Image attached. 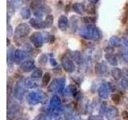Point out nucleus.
Returning a JSON list of instances; mask_svg holds the SVG:
<instances>
[{
    "instance_id": "f257e3e1",
    "label": "nucleus",
    "mask_w": 128,
    "mask_h": 120,
    "mask_svg": "<svg viewBox=\"0 0 128 120\" xmlns=\"http://www.w3.org/2000/svg\"><path fill=\"white\" fill-rule=\"evenodd\" d=\"M78 34L84 38L90 40H98L100 38V32L98 28L94 25H86L82 26L78 30Z\"/></svg>"
},
{
    "instance_id": "f03ea898",
    "label": "nucleus",
    "mask_w": 128,
    "mask_h": 120,
    "mask_svg": "<svg viewBox=\"0 0 128 120\" xmlns=\"http://www.w3.org/2000/svg\"><path fill=\"white\" fill-rule=\"evenodd\" d=\"M30 31V28L27 23H21L17 26L14 30V41L18 46L22 45L24 42V39L26 36L29 34Z\"/></svg>"
},
{
    "instance_id": "7ed1b4c3",
    "label": "nucleus",
    "mask_w": 128,
    "mask_h": 120,
    "mask_svg": "<svg viewBox=\"0 0 128 120\" xmlns=\"http://www.w3.org/2000/svg\"><path fill=\"white\" fill-rule=\"evenodd\" d=\"M65 82L66 80L63 78H56L53 80V82L49 86V90L51 92H58V93H62L64 90V86H65Z\"/></svg>"
},
{
    "instance_id": "20e7f679",
    "label": "nucleus",
    "mask_w": 128,
    "mask_h": 120,
    "mask_svg": "<svg viewBox=\"0 0 128 120\" xmlns=\"http://www.w3.org/2000/svg\"><path fill=\"white\" fill-rule=\"evenodd\" d=\"M45 94L43 93L42 90H36V91H32L28 94L27 100L30 104L32 105H35L40 102H42V100L44 98Z\"/></svg>"
},
{
    "instance_id": "39448f33",
    "label": "nucleus",
    "mask_w": 128,
    "mask_h": 120,
    "mask_svg": "<svg viewBox=\"0 0 128 120\" xmlns=\"http://www.w3.org/2000/svg\"><path fill=\"white\" fill-rule=\"evenodd\" d=\"M61 63L63 69L68 73H71L75 70V65L74 62L67 56H63L61 58Z\"/></svg>"
},
{
    "instance_id": "423d86ee",
    "label": "nucleus",
    "mask_w": 128,
    "mask_h": 120,
    "mask_svg": "<svg viewBox=\"0 0 128 120\" xmlns=\"http://www.w3.org/2000/svg\"><path fill=\"white\" fill-rule=\"evenodd\" d=\"M30 39L32 44L37 48L41 47L44 42L43 36L41 33H39V32H34V33L30 35Z\"/></svg>"
},
{
    "instance_id": "0eeeda50",
    "label": "nucleus",
    "mask_w": 128,
    "mask_h": 120,
    "mask_svg": "<svg viewBox=\"0 0 128 120\" xmlns=\"http://www.w3.org/2000/svg\"><path fill=\"white\" fill-rule=\"evenodd\" d=\"M107 65L106 63L102 61V62H98L96 64L95 66V72L96 74L99 76H104L106 73H107Z\"/></svg>"
},
{
    "instance_id": "6e6552de",
    "label": "nucleus",
    "mask_w": 128,
    "mask_h": 120,
    "mask_svg": "<svg viewBox=\"0 0 128 120\" xmlns=\"http://www.w3.org/2000/svg\"><path fill=\"white\" fill-rule=\"evenodd\" d=\"M50 11V9L46 5L42 7H40V8H38V9L34 10L33 13H34V15L36 18L42 19V18L43 17V16L45 14H46L47 13H49Z\"/></svg>"
},
{
    "instance_id": "1a4fd4ad",
    "label": "nucleus",
    "mask_w": 128,
    "mask_h": 120,
    "mask_svg": "<svg viewBox=\"0 0 128 120\" xmlns=\"http://www.w3.org/2000/svg\"><path fill=\"white\" fill-rule=\"evenodd\" d=\"M110 92V87L108 86L107 84H102L98 88V95L102 99H106L108 98Z\"/></svg>"
},
{
    "instance_id": "9d476101",
    "label": "nucleus",
    "mask_w": 128,
    "mask_h": 120,
    "mask_svg": "<svg viewBox=\"0 0 128 120\" xmlns=\"http://www.w3.org/2000/svg\"><path fill=\"white\" fill-rule=\"evenodd\" d=\"M21 69L22 71L24 72H29V71H31L34 69L35 67V64H34V60H26V61L23 62L22 64H21Z\"/></svg>"
},
{
    "instance_id": "9b49d317",
    "label": "nucleus",
    "mask_w": 128,
    "mask_h": 120,
    "mask_svg": "<svg viewBox=\"0 0 128 120\" xmlns=\"http://www.w3.org/2000/svg\"><path fill=\"white\" fill-rule=\"evenodd\" d=\"M118 114V110L115 106H110L107 108L106 111V116L108 119H113L115 117H117Z\"/></svg>"
},
{
    "instance_id": "f8f14e48",
    "label": "nucleus",
    "mask_w": 128,
    "mask_h": 120,
    "mask_svg": "<svg viewBox=\"0 0 128 120\" xmlns=\"http://www.w3.org/2000/svg\"><path fill=\"white\" fill-rule=\"evenodd\" d=\"M30 24L32 27L35 29H43L44 28V23L41 18H33L30 20Z\"/></svg>"
},
{
    "instance_id": "ddd939ff",
    "label": "nucleus",
    "mask_w": 128,
    "mask_h": 120,
    "mask_svg": "<svg viewBox=\"0 0 128 120\" xmlns=\"http://www.w3.org/2000/svg\"><path fill=\"white\" fill-rule=\"evenodd\" d=\"M58 26L61 30L64 31L67 29L68 26V19L65 15H61L58 19Z\"/></svg>"
},
{
    "instance_id": "4468645a",
    "label": "nucleus",
    "mask_w": 128,
    "mask_h": 120,
    "mask_svg": "<svg viewBox=\"0 0 128 120\" xmlns=\"http://www.w3.org/2000/svg\"><path fill=\"white\" fill-rule=\"evenodd\" d=\"M24 86L25 87L28 88V89H33V88H36L38 87V83L36 82L35 79L33 78L32 77L30 78H26L24 79Z\"/></svg>"
},
{
    "instance_id": "2eb2a0df",
    "label": "nucleus",
    "mask_w": 128,
    "mask_h": 120,
    "mask_svg": "<svg viewBox=\"0 0 128 120\" xmlns=\"http://www.w3.org/2000/svg\"><path fill=\"white\" fill-rule=\"evenodd\" d=\"M120 86L123 89H128V70L125 69L122 70V76L120 81Z\"/></svg>"
},
{
    "instance_id": "dca6fc26",
    "label": "nucleus",
    "mask_w": 128,
    "mask_h": 120,
    "mask_svg": "<svg viewBox=\"0 0 128 120\" xmlns=\"http://www.w3.org/2000/svg\"><path fill=\"white\" fill-rule=\"evenodd\" d=\"M26 57V54L25 51H23L22 50H16L14 52V60L15 62H20L22 60H24Z\"/></svg>"
},
{
    "instance_id": "f3484780",
    "label": "nucleus",
    "mask_w": 128,
    "mask_h": 120,
    "mask_svg": "<svg viewBox=\"0 0 128 120\" xmlns=\"http://www.w3.org/2000/svg\"><path fill=\"white\" fill-rule=\"evenodd\" d=\"M18 106H14L11 109H8V112H7V116H10V114H12V117L10 118L11 119L16 120L17 118H19L20 115V112H19V109L18 108Z\"/></svg>"
},
{
    "instance_id": "a211bd4d",
    "label": "nucleus",
    "mask_w": 128,
    "mask_h": 120,
    "mask_svg": "<svg viewBox=\"0 0 128 120\" xmlns=\"http://www.w3.org/2000/svg\"><path fill=\"white\" fill-rule=\"evenodd\" d=\"M44 6H46V0H33L30 2V8L33 11Z\"/></svg>"
},
{
    "instance_id": "6ab92c4d",
    "label": "nucleus",
    "mask_w": 128,
    "mask_h": 120,
    "mask_svg": "<svg viewBox=\"0 0 128 120\" xmlns=\"http://www.w3.org/2000/svg\"><path fill=\"white\" fill-rule=\"evenodd\" d=\"M105 57H106V61L109 62L110 65H111V66H116L118 64L117 58H116V56L114 54H112V53H107V54H106Z\"/></svg>"
},
{
    "instance_id": "aec40b11",
    "label": "nucleus",
    "mask_w": 128,
    "mask_h": 120,
    "mask_svg": "<svg viewBox=\"0 0 128 120\" xmlns=\"http://www.w3.org/2000/svg\"><path fill=\"white\" fill-rule=\"evenodd\" d=\"M72 9L78 14H82L84 12H85V6H84V5L82 3L75 2L74 5L72 6Z\"/></svg>"
},
{
    "instance_id": "412c9836",
    "label": "nucleus",
    "mask_w": 128,
    "mask_h": 120,
    "mask_svg": "<svg viewBox=\"0 0 128 120\" xmlns=\"http://www.w3.org/2000/svg\"><path fill=\"white\" fill-rule=\"evenodd\" d=\"M50 106L54 109H58L61 106V98L58 95H54L50 99Z\"/></svg>"
},
{
    "instance_id": "4be33fe9",
    "label": "nucleus",
    "mask_w": 128,
    "mask_h": 120,
    "mask_svg": "<svg viewBox=\"0 0 128 120\" xmlns=\"http://www.w3.org/2000/svg\"><path fill=\"white\" fill-rule=\"evenodd\" d=\"M111 75L115 80H119L121 79L122 76V71L119 69V68H114L111 70Z\"/></svg>"
},
{
    "instance_id": "5701e85b",
    "label": "nucleus",
    "mask_w": 128,
    "mask_h": 120,
    "mask_svg": "<svg viewBox=\"0 0 128 120\" xmlns=\"http://www.w3.org/2000/svg\"><path fill=\"white\" fill-rule=\"evenodd\" d=\"M110 44L114 47H118L122 45V39H120L117 36H113L110 38Z\"/></svg>"
},
{
    "instance_id": "b1692460",
    "label": "nucleus",
    "mask_w": 128,
    "mask_h": 120,
    "mask_svg": "<svg viewBox=\"0 0 128 120\" xmlns=\"http://www.w3.org/2000/svg\"><path fill=\"white\" fill-rule=\"evenodd\" d=\"M23 94H24V89L20 84H18L15 88V92H14L15 97L18 98H22V97L23 96Z\"/></svg>"
},
{
    "instance_id": "393cba45",
    "label": "nucleus",
    "mask_w": 128,
    "mask_h": 120,
    "mask_svg": "<svg viewBox=\"0 0 128 120\" xmlns=\"http://www.w3.org/2000/svg\"><path fill=\"white\" fill-rule=\"evenodd\" d=\"M14 6L12 5V3L8 1L7 2V18H8V22H9V20L10 18V17L12 15L14 14Z\"/></svg>"
},
{
    "instance_id": "a878e982",
    "label": "nucleus",
    "mask_w": 128,
    "mask_h": 120,
    "mask_svg": "<svg viewBox=\"0 0 128 120\" xmlns=\"http://www.w3.org/2000/svg\"><path fill=\"white\" fill-rule=\"evenodd\" d=\"M53 21H54V18L53 16L51 14H48L46 16V18H45V20L43 21V23H44V28H48L52 26V23H53Z\"/></svg>"
},
{
    "instance_id": "bb28decb",
    "label": "nucleus",
    "mask_w": 128,
    "mask_h": 120,
    "mask_svg": "<svg viewBox=\"0 0 128 120\" xmlns=\"http://www.w3.org/2000/svg\"><path fill=\"white\" fill-rule=\"evenodd\" d=\"M21 16L24 19H28L30 18V10L29 8L24 7L21 10Z\"/></svg>"
},
{
    "instance_id": "cd10ccee",
    "label": "nucleus",
    "mask_w": 128,
    "mask_h": 120,
    "mask_svg": "<svg viewBox=\"0 0 128 120\" xmlns=\"http://www.w3.org/2000/svg\"><path fill=\"white\" fill-rule=\"evenodd\" d=\"M73 58H74V61H75V62H77L78 64H80L81 62H82V61H83V57H82V54L80 53L79 51H75V52H74Z\"/></svg>"
},
{
    "instance_id": "c85d7f7f",
    "label": "nucleus",
    "mask_w": 128,
    "mask_h": 120,
    "mask_svg": "<svg viewBox=\"0 0 128 120\" xmlns=\"http://www.w3.org/2000/svg\"><path fill=\"white\" fill-rule=\"evenodd\" d=\"M42 70L38 68V69L34 70V71L31 74V77L34 79H38L42 77Z\"/></svg>"
},
{
    "instance_id": "c756f323",
    "label": "nucleus",
    "mask_w": 128,
    "mask_h": 120,
    "mask_svg": "<svg viewBox=\"0 0 128 120\" xmlns=\"http://www.w3.org/2000/svg\"><path fill=\"white\" fill-rule=\"evenodd\" d=\"M82 21L85 22L86 25H94L95 22V18L92 17H84Z\"/></svg>"
},
{
    "instance_id": "7c9ffc66",
    "label": "nucleus",
    "mask_w": 128,
    "mask_h": 120,
    "mask_svg": "<svg viewBox=\"0 0 128 120\" xmlns=\"http://www.w3.org/2000/svg\"><path fill=\"white\" fill-rule=\"evenodd\" d=\"M50 74L46 72V73H45V74L43 75V79H42L43 85L46 86L47 84L50 82Z\"/></svg>"
},
{
    "instance_id": "2f4dec72",
    "label": "nucleus",
    "mask_w": 128,
    "mask_h": 120,
    "mask_svg": "<svg viewBox=\"0 0 128 120\" xmlns=\"http://www.w3.org/2000/svg\"><path fill=\"white\" fill-rule=\"evenodd\" d=\"M13 59H14V54H13V50L12 49H9L7 51V60L8 62L10 63V61H13Z\"/></svg>"
},
{
    "instance_id": "473e14b6",
    "label": "nucleus",
    "mask_w": 128,
    "mask_h": 120,
    "mask_svg": "<svg viewBox=\"0 0 128 120\" xmlns=\"http://www.w3.org/2000/svg\"><path fill=\"white\" fill-rule=\"evenodd\" d=\"M47 62V56L46 54H42L40 56V58H38V62L41 65H45Z\"/></svg>"
},
{
    "instance_id": "72a5a7b5",
    "label": "nucleus",
    "mask_w": 128,
    "mask_h": 120,
    "mask_svg": "<svg viewBox=\"0 0 128 120\" xmlns=\"http://www.w3.org/2000/svg\"><path fill=\"white\" fill-rule=\"evenodd\" d=\"M111 98H112V101H113L115 104H118L120 102V96L118 94H112L111 96Z\"/></svg>"
},
{
    "instance_id": "f704fd0d",
    "label": "nucleus",
    "mask_w": 128,
    "mask_h": 120,
    "mask_svg": "<svg viewBox=\"0 0 128 120\" xmlns=\"http://www.w3.org/2000/svg\"><path fill=\"white\" fill-rule=\"evenodd\" d=\"M88 120H102V118L98 115H91L88 118Z\"/></svg>"
},
{
    "instance_id": "c9c22d12",
    "label": "nucleus",
    "mask_w": 128,
    "mask_h": 120,
    "mask_svg": "<svg viewBox=\"0 0 128 120\" xmlns=\"http://www.w3.org/2000/svg\"><path fill=\"white\" fill-rule=\"evenodd\" d=\"M12 33H13V30H12V27L10 26V25L9 23L7 24V35L8 37H10V36L12 34Z\"/></svg>"
},
{
    "instance_id": "e433bc0d",
    "label": "nucleus",
    "mask_w": 128,
    "mask_h": 120,
    "mask_svg": "<svg viewBox=\"0 0 128 120\" xmlns=\"http://www.w3.org/2000/svg\"><path fill=\"white\" fill-rule=\"evenodd\" d=\"M122 118L123 120H128V111L124 110L122 113Z\"/></svg>"
},
{
    "instance_id": "4c0bfd02",
    "label": "nucleus",
    "mask_w": 128,
    "mask_h": 120,
    "mask_svg": "<svg viewBox=\"0 0 128 120\" xmlns=\"http://www.w3.org/2000/svg\"><path fill=\"white\" fill-rule=\"evenodd\" d=\"M34 120H46V118L44 114H39Z\"/></svg>"
},
{
    "instance_id": "58836bf2",
    "label": "nucleus",
    "mask_w": 128,
    "mask_h": 120,
    "mask_svg": "<svg viewBox=\"0 0 128 120\" xmlns=\"http://www.w3.org/2000/svg\"><path fill=\"white\" fill-rule=\"evenodd\" d=\"M50 65L51 66H56L57 65V62H56V60L54 58H50Z\"/></svg>"
},
{
    "instance_id": "ea45409f",
    "label": "nucleus",
    "mask_w": 128,
    "mask_h": 120,
    "mask_svg": "<svg viewBox=\"0 0 128 120\" xmlns=\"http://www.w3.org/2000/svg\"><path fill=\"white\" fill-rule=\"evenodd\" d=\"M98 0H89V2L92 4H95V3H97L98 2Z\"/></svg>"
},
{
    "instance_id": "a19ab883",
    "label": "nucleus",
    "mask_w": 128,
    "mask_h": 120,
    "mask_svg": "<svg viewBox=\"0 0 128 120\" xmlns=\"http://www.w3.org/2000/svg\"><path fill=\"white\" fill-rule=\"evenodd\" d=\"M22 2H28V1H30V0H22Z\"/></svg>"
}]
</instances>
